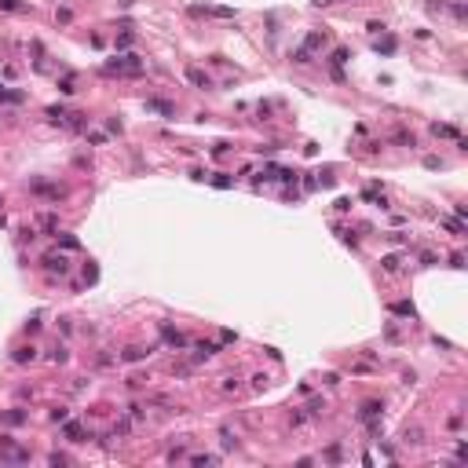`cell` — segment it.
Returning a JSON list of instances; mask_svg holds the SVG:
<instances>
[{
	"mask_svg": "<svg viewBox=\"0 0 468 468\" xmlns=\"http://www.w3.org/2000/svg\"><path fill=\"white\" fill-rule=\"evenodd\" d=\"M48 358H52V362H59V366H62V362H66V358H70V355H66V348H62V344H55Z\"/></svg>",
	"mask_w": 468,
	"mask_h": 468,
	"instance_id": "18",
	"label": "cell"
},
{
	"mask_svg": "<svg viewBox=\"0 0 468 468\" xmlns=\"http://www.w3.org/2000/svg\"><path fill=\"white\" fill-rule=\"evenodd\" d=\"M402 439H406V443H420V428H406V432H402Z\"/></svg>",
	"mask_w": 468,
	"mask_h": 468,
	"instance_id": "22",
	"label": "cell"
},
{
	"mask_svg": "<svg viewBox=\"0 0 468 468\" xmlns=\"http://www.w3.org/2000/svg\"><path fill=\"white\" fill-rule=\"evenodd\" d=\"M0 99H8V103H22V91H8L4 84H0Z\"/></svg>",
	"mask_w": 468,
	"mask_h": 468,
	"instance_id": "20",
	"label": "cell"
},
{
	"mask_svg": "<svg viewBox=\"0 0 468 468\" xmlns=\"http://www.w3.org/2000/svg\"><path fill=\"white\" fill-rule=\"evenodd\" d=\"M66 461H70L66 454H52V457H48V464H52V468H59V464H66Z\"/></svg>",
	"mask_w": 468,
	"mask_h": 468,
	"instance_id": "29",
	"label": "cell"
},
{
	"mask_svg": "<svg viewBox=\"0 0 468 468\" xmlns=\"http://www.w3.org/2000/svg\"><path fill=\"white\" fill-rule=\"evenodd\" d=\"M300 48H304L307 55H311V52H318V48H325V33H307Z\"/></svg>",
	"mask_w": 468,
	"mask_h": 468,
	"instance_id": "10",
	"label": "cell"
},
{
	"mask_svg": "<svg viewBox=\"0 0 468 468\" xmlns=\"http://www.w3.org/2000/svg\"><path fill=\"white\" fill-rule=\"evenodd\" d=\"M238 388H242L238 377H227V381H223V392H238Z\"/></svg>",
	"mask_w": 468,
	"mask_h": 468,
	"instance_id": "26",
	"label": "cell"
},
{
	"mask_svg": "<svg viewBox=\"0 0 468 468\" xmlns=\"http://www.w3.org/2000/svg\"><path fill=\"white\" fill-rule=\"evenodd\" d=\"M348 59H351V52H348V48H337V52H333V59H330V62H333V77H337V81H340V66H344Z\"/></svg>",
	"mask_w": 468,
	"mask_h": 468,
	"instance_id": "11",
	"label": "cell"
},
{
	"mask_svg": "<svg viewBox=\"0 0 468 468\" xmlns=\"http://www.w3.org/2000/svg\"><path fill=\"white\" fill-rule=\"evenodd\" d=\"M186 81H191L194 88H212V77L205 70H198V66H186Z\"/></svg>",
	"mask_w": 468,
	"mask_h": 468,
	"instance_id": "5",
	"label": "cell"
},
{
	"mask_svg": "<svg viewBox=\"0 0 468 468\" xmlns=\"http://www.w3.org/2000/svg\"><path fill=\"white\" fill-rule=\"evenodd\" d=\"M135 40V33H132V29H124V33L117 37V48H128V44Z\"/></svg>",
	"mask_w": 468,
	"mask_h": 468,
	"instance_id": "21",
	"label": "cell"
},
{
	"mask_svg": "<svg viewBox=\"0 0 468 468\" xmlns=\"http://www.w3.org/2000/svg\"><path fill=\"white\" fill-rule=\"evenodd\" d=\"M59 88H62V91H66V96H73V91H77V88H73V77H66V81H62Z\"/></svg>",
	"mask_w": 468,
	"mask_h": 468,
	"instance_id": "31",
	"label": "cell"
},
{
	"mask_svg": "<svg viewBox=\"0 0 468 468\" xmlns=\"http://www.w3.org/2000/svg\"><path fill=\"white\" fill-rule=\"evenodd\" d=\"M216 351H220V344H212V340H201V344H198V358H209Z\"/></svg>",
	"mask_w": 468,
	"mask_h": 468,
	"instance_id": "14",
	"label": "cell"
},
{
	"mask_svg": "<svg viewBox=\"0 0 468 468\" xmlns=\"http://www.w3.org/2000/svg\"><path fill=\"white\" fill-rule=\"evenodd\" d=\"M62 425H66V428H62V435H66L70 443H88V439H84L88 432H84L81 425H77V420H70V417H66V420H62Z\"/></svg>",
	"mask_w": 468,
	"mask_h": 468,
	"instance_id": "4",
	"label": "cell"
},
{
	"mask_svg": "<svg viewBox=\"0 0 468 468\" xmlns=\"http://www.w3.org/2000/svg\"><path fill=\"white\" fill-rule=\"evenodd\" d=\"M223 446H227V450H230V446H238V439H234V435H230L227 428H223Z\"/></svg>",
	"mask_w": 468,
	"mask_h": 468,
	"instance_id": "32",
	"label": "cell"
},
{
	"mask_svg": "<svg viewBox=\"0 0 468 468\" xmlns=\"http://www.w3.org/2000/svg\"><path fill=\"white\" fill-rule=\"evenodd\" d=\"M103 70L106 73H139V70H143V59H139V55H121L114 62H106Z\"/></svg>",
	"mask_w": 468,
	"mask_h": 468,
	"instance_id": "2",
	"label": "cell"
},
{
	"mask_svg": "<svg viewBox=\"0 0 468 468\" xmlns=\"http://www.w3.org/2000/svg\"><path fill=\"white\" fill-rule=\"evenodd\" d=\"M161 337H165V344H172V348H186V337L179 330H172V325H161Z\"/></svg>",
	"mask_w": 468,
	"mask_h": 468,
	"instance_id": "7",
	"label": "cell"
},
{
	"mask_svg": "<svg viewBox=\"0 0 468 468\" xmlns=\"http://www.w3.org/2000/svg\"><path fill=\"white\" fill-rule=\"evenodd\" d=\"M432 132H435V135H450V139H457V128H454V124H432Z\"/></svg>",
	"mask_w": 468,
	"mask_h": 468,
	"instance_id": "15",
	"label": "cell"
},
{
	"mask_svg": "<svg viewBox=\"0 0 468 468\" xmlns=\"http://www.w3.org/2000/svg\"><path fill=\"white\" fill-rule=\"evenodd\" d=\"M147 110L161 114V117H176V106H172V103H165V99H158V96H150V99H147Z\"/></svg>",
	"mask_w": 468,
	"mask_h": 468,
	"instance_id": "3",
	"label": "cell"
},
{
	"mask_svg": "<svg viewBox=\"0 0 468 468\" xmlns=\"http://www.w3.org/2000/svg\"><path fill=\"white\" fill-rule=\"evenodd\" d=\"M253 388H267V373H256V377H253Z\"/></svg>",
	"mask_w": 468,
	"mask_h": 468,
	"instance_id": "30",
	"label": "cell"
},
{
	"mask_svg": "<svg viewBox=\"0 0 468 468\" xmlns=\"http://www.w3.org/2000/svg\"><path fill=\"white\" fill-rule=\"evenodd\" d=\"M44 267H48V274H66L70 271V263H66V256H44Z\"/></svg>",
	"mask_w": 468,
	"mask_h": 468,
	"instance_id": "6",
	"label": "cell"
},
{
	"mask_svg": "<svg viewBox=\"0 0 468 468\" xmlns=\"http://www.w3.org/2000/svg\"><path fill=\"white\" fill-rule=\"evenodd\" d=\"M216 461H220L216 454H194V457H191V464H194V468H205V464H216Z\"/></svg>",
	"mask_w": 468,
	"mask_h": 468,
	"instance_id": "13",
	"label": "cell"
},
{
	"mask_svg": "<svg viewBox=\"0 0 468 468\" xmlns=\"http://www.w3.org/2000/svg\"><path fill=\"white\" fill-rule=\"evenodd\" d=\"M183 457H186V450H183V446H176V450H168V461H172V464H176V461H183Z\"/></svg>",
	"mask_w": 468,
	"mask_h": 468,
	"instance_id": "27",
	"label": "cell"
},
{
	"mask_svg": "<svg viewBox=\"0 0 468 468\" xmlns=\"http://www.w3.org/2000/svg\"><path fill=\"white\" fill-rule=\"evenodd\" d=\"M33 358H37V348L29 344V348H19V351H15V355H11V362H19V366H26V362H33Z\"/></svg>",
	"mask_w": 468,
	"mask_h": 468,
	"instance_id": "12",
	"label": "cell"
},
{
	"mask_svg": "<svg viewBox=\"0 0 468 468\" xmlns=\"http://www.w3.org/2000/svg\"><path fill=\"white\" fill-rule=\"evenodd\" d=\"M315 8H325V4H337V0H311Z\"/></svg>",
	"mask_w": 468,
	"mask_h": 468,
	"instance_id": "33",
	"label": "cell"
},
{
	"mask_svg": "<svg viewBox=\"0 0 468 468\" xmlns=\"http://www.w3.org/2000/svg\"><path fill=\"white\" fill-rule=\"evenodd\" d=\"M22 420H26L22 410H8V413H4V425H22Z\"/></svg>",
	"mask_w": 468,
	"mask_h": 468,
	"instance_id": "17",
	"label": "cell"
},
{
	"mask_svg": "<svg viewBox=\"0 0 468 468\" xmlns=\"http://www.w3.org/2000/svg\"><path fill=\"white\" fill-rule=\"evenodd\" d=\"M322 410H325L322 399H311V402H307V413H322Z\"/></svg>",
	"mask_w": 468,
	"mask_h": 468,
	"instance_id": "24",
	"label": "cell"
},
{
	"mask_svg": "<svg viewBox=\"0 0 468 468\" xmlns=\"http://www.w3.org/2000/svg\"><path fill=\"white\" fill-rule=\"evenodd\" d=\"M381 413H384L381 402H362V410H358V420H377Z\"/></svg>",
	"mask_w": 468,
	"mask_h": 468,
	"instance_id": "9",
	"label": "cell"
},
{
	"mask_svg": "<svg viewBox=\"0 0 468 468\" xmlns=\"http://www.w3.org/2000/svg\"><path fill=\"white\" fill-rule=\"evenodd\" d=\"M377 52H381V55H392V52H395V37H384V40H377Z\"/></svg>",
	"mask_w": 468,
	"mask_h": 468,
	"instance_id": "16",
	"label": "cell"
},
{
	"mask_svg": "<svg viewBox=\"0 0 468 468\" xmlns=\"http://www.w3.org/2000/svg\"><path fill=\"white\" fill-rule=\"evenodd\" d=\"M392 311H395V315H406V318H413V315H417V311H413V304H406V300H402V304H395Z\"/></svg>",
	"mask_w": 468,
	"mask_h": 468,
	"instance_id": "19",
	"label": "cell"
},
{
	"mask_svg": "<svg viewBox=\"0 0 468 468\" xmlns=\"http://www.w3.org/2000/svg\"><path fill=\"white\" fill-rule=\"evenodd\" d=\"M0 461H4V464H26L29 461V450L19 446L11 435H0Z\"/></svg>",
	"mask_w": 468,
	"mask_h": 468,
	"instance_id": "1",
	"label": "cell"
},
{
	"mask_svg": "<svg viewBox=\"0 0 468 468\" xmlns=\"http://www.w3.org/2000/svg\"><path fill=\"white\" fill-rule=\"evenodd\" d=\"M66 417H70L66 406H55V410H52V420H66Z\"/></svg>",
	"mask_w": 468,
	"mask_h": 468,
	"instance_id": "28",
	"label": "cell"
},
{
	"mask_svg": "<svg viewBox=\"0 0 468 468\" xmlns=\"http://www.w3.org/2000/svg\"><path fill=\"white\" fill-rule=\"evenodd\" d=\"M381 263H384V271H399V256H384Z\"/></svg>",
	"mask_w": 468,
	"mask_h": 468,
	"instance_id": "25",
	"label": "cell"
},
{
	"mask_svg": "<svg viewBox=\"0 0 468 468\" xmlns=\"http://www.w3.org/2000/svg\"><path fill=\"white\" fill-rule=\"evenodd\" d=\"M147 355H150V348H135V344H132V348L121 351V362H143Z\"/></svg>",
	"mask_w": 468,
	"mask_h": 468,
	"instance_id": "8",
	"label": "cell"
},
{
	"mask_svg": "<svg viewBox=\"0 0 468 468\" xmlns=\"http://www.w3.org/2000/svg\"><path fill=\"white\" fill-rule=\"evenodd\" d=\"M0 8H4V11H22L26 4H19V0H0Z\"/></svg>",
	"mask_w": 468,
	"mask_h": 468,
	"instance_id": "23",
	"label": "cell"
}]
</instances>
